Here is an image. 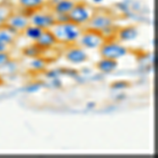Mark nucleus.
<instances>
[{
	"instance_id": "obj_22",
	"label": "nucleus",
	"mask_w": 158,
	"mask_h": 158,
	"mask_svg": "<svg viewBox=\"0 0 158 158\" xmlns=\"http://www.w3.org/2000/svg\"><path fill=\"white\" fill-rule=\"evenodd\" d=\"M40 86H41V85L40 83H34V85H31L27 88V91L30 92V93H32V92H36L40 89Z\"/></svg>"
},
{
	"instance_id": "obj_4",
	"label": "nucleus",
	"mask_w": 158,
	"mask_h": 158,
	"mask_svg": "<svg viewBox=\"0 0 158 158\" xmlns=\"http://www.w3.org/2000/svg\"><path fill=\"white\" fill-rule=\"evenodd\" d=\"M106 42V37L96 31L86 30L80 35L76 44L85 50H99Z\"/></svg>"
},
{
	"instance_id": "obj_16",
	"label": "nucleus",
	"mask_w": 158,
	"mask_h": 158,
	"mask_svg": "<svg viewBox=\"0 0 158 158\" xmlns=\"http://www.w3.org/2000/svg\"><path fill=\"white\" fill-rule=\"evenodd\" d=\"M12 7L9 4H0V27H4L9 16L12 14Z\"/></svg>"
},
{
	"instance_id": "obj_10",
	"label": "nucleus",
	"mask_w": 158,
	"mask_h": 158,
	"mask_svg": "<svg viewBox=\"0 0 158 158\" xmlns=\"http://www.w3.org/2000/svg\"><path fill=\"white\" fill-rule=\"evenodd\" d=\"M77 3L76 0H58L52 6L54 15H68Z\"/></svg>"
},
{
	"instance_id": "obj_17",
	"label": "nucleus",
	"mask_w": 158,
	"mask_h": 158,
	"mask_svg": "<svg viewBox=\"0 0 158 158\" xmlns=\"http://www.w3.org/2000/svg\"><path fill=\"white\" fill-rule=\"evenodd\" d=\"M30 67L34 71H41L45 68V62L40 57H33L30 62Z\"/></svg>"
},
{
	"instance_id": "obj_5",
	"label": "nucleus",
	"mask_w": 158,
	"mask_h": 158,
	"mask_svg": "<svg viewBox=\"0 0 158 158\" xmlns=\"http://www.w3.org/2000/svg\"><path fill=\"white\" fill-rule=\"evenodd\" d=\"M42 9V7H41ZM41 9L33 11L29 14L30 23L34 24L42 30H51L56 23V18L53 12H45Z\"/></svg>"
},
{
	"instance_id": "obj_18",
	"label": "nucleus",
	"mask_w": 158,
	"mask_h": 158,
	"mask_svg": "<svg viewBox=\"0 0 158 158\" xmlns=\"http://www.w3.org/2000/svg\"><path fill=\"white\" fill-rule=\"evenodd\" d=\"M40 52H41V50H40L35 43H34V45H32V47H27L24 49L25 56H29L31 58L40 56Z\"/></svg>"
},
{
	"instance_id": "obj_12",
	"label": "nucleus",
	"mask_w": 158,
	"mask_h": 158,
	"mask_svg": "<svg viewBox=\"0 0 158 158\" xmlns=\"http://www.w3.org/2000/svg\"><path fill=\"white\" fill-rule=\"evenodd\" d=\"M18 4L29 15L31 12L41 9L43 6V0H18Z\"/></svg>"
},
{
	"instance_id": "obj_20",
	"label": "nucleus",
	"mask_w": 158,
	"mask_h": 158,
	"mask_svg": "<svg viewBox=\"0 0 158 158\" xmlns=\"http://www.w3.org/2000/svg\"><path fill=\"white\" fill-rule=\"evenodd\" d=\"M61 75V73L59 71H56V70H53V71H50V72H48L45 74V76H47L49 79H55V78H59Z\"/></svg>"
},
{
	"instance_id": "obj_2",
	"label": "nucleus",
	"mask_w": 158,
	"mask_h": 158,
	"mask_svg": "<svg viewBox=\"0 0 158 158\" xmlns=\"http://www.w3.org/2000/svg\"><path fill=\"white\" fill-rule=\"evenodd\" d=\"M95 12V9L90 4L77 2L75 4V6L72 9V11L68 14V18L69 21L74 22V23L82 27V25L88 24V22L93 17Z\"/></svg>"
},
{
	"instance_id": "obj_15",
	"label": "nucleus",
	"mask_w": 158,
	"mask_h": 158,
	"mask_svg": "<svg viewBox=\"0 0 158 158\" xmlns=\"http://www.w3.org/2000/svg\"><path fill=\"white\" fill-rule=\"evenodd\" d=\"M42 32H43L42 29H40V27H36V25L30 23L24 29V31L22 32V34L24 35L25 38H27V39L31 40V41L35 42L38 39V38L40 37V35L42 34Z\"/></svg>"
},
{
	"instance_id": "obj_11",
	"label": "nucleus",
	"mask_w": 158,
	"mask_h": 158,
	"mask_svg": "<svg viewBox=\"0 0 158 158\" xmlns=\"http://www.w3.org/2000/svg\"><path fill=\"white\" fill-rule=\"evenodd\" d=\"M117 67H118V61L106 57H101V59L97 62V69L101 73L104 74L114 72Z\"/></svg>"
},
{
	"instance_id": "obj_9",
	"label": "nucleus",
	"mask_w": 158,
	"mask_h": 158,
	"mask_svg": "<svg viewBox=\"0 0 158 158\" xmlns=\"http://www.w3.org/2000/svg\"><path fill=\"white\" fill-rule=\"evenodd\" d=\"M34 43L41 51H44V50L53 49L58 42H57V40H56L54 34L52 33V31L43 30L42 34L40 35V37L38 38Z\"/></svg>"
},
{
	"instance_id": "obj_13",
	"label": "nucleus",
	"mask_w": 158,
	"mask_h": 158,
	"mask_svg": "<svg viewBox=\"0 0 158 158\" xmlns=\"http://www.w3.org/2000/svg\"><path fill=\"white\" fill-rule=\"evenodd\" d=\"M17 34H15L14 32H12L10 29H7L6 27H0V43H3L6 45H13L16 41Z\"/></svg>"
},
{
	"instance_id": "obj_24",
	"label": "nucleus",
	"mask_w": 158,
	"mask_h": 158,
	"mask_svg": "<svg viewBox=\"0 0 158 158\" xmlns=\"http://www.w3.org/2000/svg\"><path fill=\"white\" fill-rule=\"evenodd\" d=\"M92 1H93L95 4H99V3H101V2H102L103 0H92Z\"/></svg>"
},
{
	"instance_id": "obj_8",
	"label": "nucleus",
	"mask_w": 158,
	"mask_h": 158,
	"mask_svg": "<svg viewBox=\"0 0 158 158\" xmlns=\"http://www.w3.org/2000/svg\"><path fill=\"white\" fill-rule=\"evenodd\" d=\"M64 57L69 62L74 63V64H81L88 60L89 54L85 49L77 44L69 48L64 54Z\"/></svg>"
},
{
	"instance_id": "obj_14",
	"label": "nucleus",
	"mask_w": 158,
	"mask_h": 158,
	"mask_svg": "<svg viewBox=\"0 0 158 158\" xmlns=\"http://www.w3.org/2000/svg\"><path fill=\"white\" fill-rule=\"evenodd\" d=\"M138 36V31L134 27H126L118 32V38L121 41H131Z\"/></svg>"
},
{
	"instance_id": "obj_19",
	"label": "nucleus",
	"mask_w": 158,
	"mask_h": 158,
	"mask_svg": "<svg viewBox=\"0 0 158 158\" xmlns=\"http://www.w3.org/2000/svg\"><path fill=\"white\" fill-rule=\"evenodd\" d=\"M11 61V56L9 52H2L0 53V69H2L6 64Z\"/></svg>"
},
{
	"instance_id": "obj_7",
	"label": "nucleus",
	"mask_w": 158,
	"mask_h": 158,
	"mask_svg": "<svg viewBox=\"0 0 158 158\" xmlns=\"http://www.w3.org/2000/svg\"><path fill=\"white\" fill-rule=\"evenodd\" d=\"M30 24V18L27 13H12L7 18L6 25L15 34H20L24 31L25 27Z\"/></svg>"
},
{
	"instance_id": "obj_21",
	"label": "nucleus",
	"mask_w": 158,
	"mask_h": 158,
	"mask_svg": "<svg viewBox=\"0 0 158 158\" xmlns=\"http://www.w3.org/2000/svg\"><path fill=\"white\" fill-rule=\"evenodd\" d=\"M127 85H128V83H126L124 81H117V82L114 83V85H112V86H113L115 90H120V89L126 88Z\"/></svg>"
},
{
	"instance_id": "obj_23",
	"label": "nucleus",
	"mask_w": 158,
	"mask_h": 158,
	"mask_svg": "<svg viewBox=\"0 0 158 158\" xmlns=\"http://www.w3.org/2000/svg\"><path fill=\"white\" fill-rule=\"evenodd\" d=\"M9 50H10V45L3 44V43H0V53L9 52Z\"/></svg>"
},
{
	"instance_id": "obj_6",
	"label": "nucleus",
	"mask_w": 158,
	"mask_h": 158,
	"mask_svg": "<svg viewBox=\"0 0 158 158\" xmlns=\"http://www.w3.org/2000/svg\"><path fill=\"white\" fill-rule=\"evenodd\" d=\"M101 57L110 58V59L117 60L120 58L124 57L128 54V48L124 47L123 44H121L120 42L117 41H108L106 40V42L102 44V47L99 49Z\"/></svg>"
},
{
	"instance_id": "obj_3",
	"label": "nucleus",
	"mask_w": 158,
	"mask_h": 158,
	"mask_svg": "<svg viewBox=\"0 0 158 158\" xmlns=\"http://www.w3.org/2000/svg\"><path fill=\"white\" fill-rule=\"evenodd\" d=\"M114 25V20L112 16L106 13H96L90 19V21L86 24L88 30L96 31L104 36L106 33L112 32Z\"/></svg>"
},
{
	"instance_id": "obj_1",
	"label": "nucleus",
	"mask_w": 158,
	"mask_h": 158,
	"mask_svg": "<svg viewBox=\"0 0 158 158\" xmlns=\"http://www.w3.org/2000/svg\"><path fill=\"white\" fill-rule=\"evenodd\" d=\"M51 31L54 34L57 42L64 44H76L80 35L82 34L83 29L74 22L63 21L56 22Z\"/></svg>"
}]
</instances>
